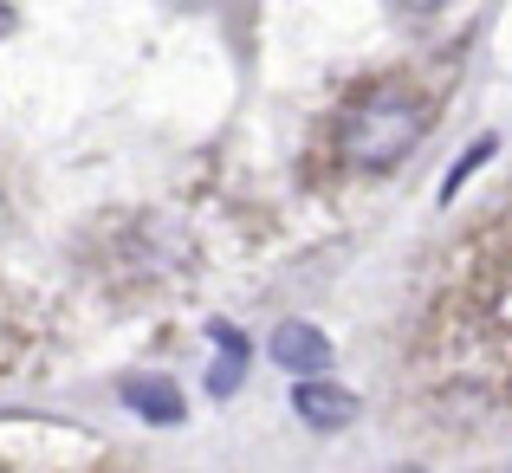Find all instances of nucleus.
I'll return each instance as SVG.
<instances>
[{"mask_svg":"<svg viewBox=\"0 0 512 473\" xmlns=\"http://www.w3.org/2000/svg\"><path fill=\"white\" fill-rule=\"evenodd\" d=\"M422 137H428V104L415 98V91L383 85V91H370V98H357L344 111L338 156L350 169H396Z\"/></svg>","mask_w":512,"mask_h":473,"instance_id":"nucleus-1","label":"nucleus"},{"mask_svg":"<svg viewBox=\"0 0 512 473\" xmlns=\"http://www.w3.org/2000/svg\"><path fill=\"white\" fill-rule=\"evenodd\" d=\"M266 350H273L279 370H299V376H325L331 370V337L318 331V324H305V318H286Z\"/></svg>","mask_w":512,"mask_h":473,"instance_id":"nucleus-2","label":"nucleus"},{"mask_svg":"<svg viewBox=\"0 0 512 473\" xmlns=\"http://www.w3.org/2000/svg\"><path fill=\"white\" fill-rule=\"evenodd\" d=\"M292 409H299V422H312V428H344L350 415H357V396L338 383H312L305 376L299 389H292Z\"/></svg>","mask_w":512,"mask_h":473,"instance_id":"nucleus-3","label":"nucleus"},{"mask_svg":"<svg viewBox=\"0 0 512 473\" xmlns=\"http://www.w3.org/2000/svg\"><path fill=\"white\" fill-rule=\"evenodd\" d=\"M117 396H124V409H137L143 422H182V389L163 383V376H124Z\"/></svg>","mask_w":512,"mask_h":473,"instance_id":"nucleus-4","label":"nucleus"},{"mask_svg":"<svg viewBox=\"0 0 512 473\" xmlns=\"http://www.w3.org/2000/svg\"><path fill=\"white\" fill-rule=\"evenodd\" d=\"M493 150H500V143H493V137H480L474 150H467L461 162H454V175H448V182H441V201H448V195H461V182H467V175H474V169H480V162H487Z\"/></svg>","mask_w":512,"mask_h":473,"instance_id":"nucleus-5","label":"nucleus"},{"mask_svg":"<svg viewBox=\"0 0 512 473\" xmlns=\"http://www.w3.org/2000/svg\"><path fill=\"white\" fill-rule=\"evenodd\" d=\"M396 7H402V13H441L448 0H396Z\"/></svg>","mask_w":512,"mask_h":473,"instance_id":"nucleus-6","label":"nucleus"},{"mask_svg":"<svg viewBox=\"0 0 512 473\" xmlns=\"http://www.w3.org/2000/svg\"><path fill=\"white\" fill-rule=\"evenodd\" d=\"M0 26H7V7H0Z\"/></svg>","mask_w":512,"mask_h":473,"instance_id":"nucleus-7","label":"nucleus"},{"mask_svg":"<svg viewBox=\"0 0 512 473\" xmlns=\"http://www.w3.org/2000/svg\"><path fill=\"white\" fill-rule=\"evenodd\" d=\"M402 473H422V467H402Z\"/></svg>","mask_w":512,"mask_h":473,"instance_id":"nucleus-8","label":"nucleus"}]
</instances>
